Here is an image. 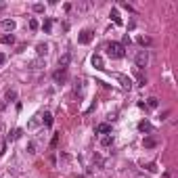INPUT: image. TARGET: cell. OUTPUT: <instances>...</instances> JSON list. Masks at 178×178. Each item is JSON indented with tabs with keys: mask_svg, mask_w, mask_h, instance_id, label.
<instances>
[{
	"mask_svg": "<svg viewBox=\"0 0 178 178\" xmlns=\"http://www.w3.org/2000/svg\"><path fill=\"white\" fill-rule=\"evenodd\" d=\"M21 134H23V130H21V128H17V130H13L11 134H8V140H17Z\"/></svg>",
	"mask_w": 178,
	"mask_h": 178,
	"instance_id": "ac0fdd59",
	"label": "cell"
},
{
	"mask_svg": "<svg viewBox=\"0 0 178 178\" xmlns=\"http://www.w3.org/2000/svg\"><path fill=\"white\" fill-rule=\"evenodd\" d=\"M147 107H149V109H157V107H159V101L155 99V96H151V99H147Z\"/></svg>",
	"mask_w": 178,
	"mask_h": 178,
	"instance_id": "5bb4252c",
	"label": "cell"
},
{
	"mask_svg": "<svg viewBox=\"0 0 178 178\" xmlns=\"http://www.w3.org/2000/svg\"><path fill=\"white\" fill-rule=\"evenodd\" d=\"M57 143H59V134H55V136H53V140H50V147L55 149V147H57Z\"/></svg>",
	"mask_w": 178,
	"mask_h": 178,
	"instance_id": "4316f807",
	"label": "cell"
},
{
	"mask_svg": "<svg viewBox=\"0 0 178 178\" xmlns=\"http://www.w3.org/2000/svg\"><path fill=\"white\" fill-rule=\"evenodd\" d=\"M4 8H7V2H0V13H2Z\"/></svg>",
	"mask_w": 178,
	"mask_h": 178,
	"instance_id": "f546056e",
	"label": "cell"
},
{
	"mask_svg": "<svg viewBox=\"0 0 178 178\" xmlns=\"http://www.w3.org/2000/svg\"><path fill=\"white\" fill-rule=\"evenodd\" d=\"M92 38H94L92 29H84V32H80V36H78V42H80V44H90Z\"/></svg>",
	"mask_w": 178,
	"mask_h": 178,
	"instance_id": "3957f363",
	"label": "cell"
},
{
	"mask_svg": "<svg viewBox=\"0 0 178 178\" xmlns=\"http://www.w3.org/2000/svg\"><path fill=\"white\" fill-rule=\"evenodd\" d=\"M29 29H38V21L36 19H29Z\"/></svg>",
	"mask_w": 178,
	"mask_h": 178,
	"instance_id": "484cf974",
	"label": "cell"
},
{
	"mask_svg": "<svg viewBox=\"0 0 178 178\" xmlns=\"http://www.w3.org/2000/svg\"><path fill=\"white\" fill-rule=\"evenodd\" d=\"M69 61H71V53H63V55L59 57V67H61V69H67Z\"/></svg>",
	"mask_w": 178,
	"mask_h": 178,
	"instance_id": "5b68a950",
	"label": "cell"
},
{
	"mask_svg": "<svg viewBox=\"0 0 178 178\" xmlns=\"http://www.w3.org/2000/svg\"><path fill=\"white\" fill-rule=\"evenodd\" d=\"M34 13H42V11H44V4H40V2H38V4H34Z\"/></svg>",
	"mask_w": 178,
	"mask_h": 178,
	"instance_id": "cb8c5ba5",
	"label": "cell"
},
{
	"mask_svg": "<svg viewBox=\"0 0 178 178\" xmlns=\"http://www.w3.org/2000/svg\"><path fill=\"white\" fill-rule=\"evenodd\" d=\"M109 17L113 19V23H115V25H124V21H122V17H120V13H117V8H111Z\"/></svg>",
	"mask_w": 178,
	"mask_h": 178,
	"instance_id": "9c48e42d",
	"label": "cell"
},
{
	"mask_svg": "<svg viewBox=\"0 0 178 178\" xmlns=\"http://www.w3.org/2000/svg\"><path fill=\"white\" fill-rule=\"evenodd\" d=\"M96 134H111V124H99V126H96Z\"/></svg>",
	"mask_w": 178,
	"mask_h": 178,
	"instance_id": "52a82bcc",
	"label": "cell"
},
{
	"mask_svg": "<svg viewBox=\"0 0 178 178\" xmlns=\"http://www.w3.org/2000/svg\"><path fill=\"white\" fill-rule=\"evenodd\" d=\"M120 7H122V8H126L128 13H134V8H132L130 4H128V2H120Z\"/></svg>",
	"mask_w": 178,
	"mask_h": 178,
	"instance_id": "603a6c76",
	"label": "cell"
},
{
	"mask_svg": "<svg viewBox=\"0 0 178 178\" xmlns=\"http://www.w3.org/2000/svg\"><path fill=\"white\" fill-rule=\"evenodd\" d=\"M42 29H44V34H50V29H53V19H46V21H44Z\"/></svg>",
	"mask_w": 178,
	"mask_h": 178,
	"instance_id": "d6986e66",
	"label": "cell"
},
{
	"mask_svg": "<svg viewBox=\"0 0 178 178\" xmlns=\"http://www.w3.org/2000/svg\"><path fill=\"white\" fill-rule=\"evenodd\" d=\"M42 122H44V126H46V128H50V126H53V113H44V117H42Z\"/></svg>",
	"mask_w": 178,
	"mask_h": 178,
	"instance_id": "2e32d148",
	"label": "cell"
},
{
	"mask_svg": "<svg viewBox=\"0 0 178 178\" xmlns=\"http://www.w3.org/2000/svg\"><path fill=\"white\" fill-rule=\"evenodd\" d=\"M48 53V44H44V42H40L38 46H36V55L38 57H44Z\"/></svg>",
	"mask_w": 178,
	"mask_h": 178,
	"instance_id": "30bf717a",
	"label": "cell"
},
{
	"mask_svg": "<svg viewBox=\"0 0 178 178\" xmlns=\"http://www.w3.org/2000/svg\"><path fill=\"white\" fill-rule=\"evenodd\" d=\"M0 25H2V29H4V32H8V34L17 28V23H15L13 19H2V23H0Z\"/></svg>",
	"mask_w": 178,
	"mask_h": 178,
	"instance_id": "8992f818",
	"label": "cell"
},
{
	"mask_svg": "<svg viewBox=\"0 0 178 178\" xmlns=\"http://www.w3.org/2000/svg\"><path fill=\"white\" fill-rule=\"evenodd\" d=\"M53 80L55 82H63L65 80V69H57L55 74H53Z\"/></svg>",
	"mask_w": 178,
	"mask_h": 178,
	"instance_id": "7c38bea8",
	"label": "cell"
},
{
	"mask_svg": "<svg viewBox=\"0 0 178 178\" xmlns=\"http://www.w3.org/2000/svg\"><path fill=\"white\" fill-rule=\"evenodd\" d=\"M143 145H145V149H153V147H157V140H155L153 136H149V138L143 140Z\"/></svg>",
	"mask_w": 178,
	"mask_h": 178,
	"instance_id": "8fae6325",
	"label": "cell"
},
{
	"mask_svg": "<svg viewBox=\"0 0 178 178\" xmlns=\"http://www.w3.org/2000/svg\"><path fill=\"white\" fill-rule=\"evenodd\" d=\"M38 124H40V122H38V120H32V122L28 124V128H29V130H34V128H36V126H38Z\"/></svg>",
	"mask_w": 178,
	"mask_h": 178,
	"instance_id": "d4e9b609",
	"label": "cell"
},
{
	"mask_svg": "<svg viewBox=\"0 0 178 178\" xmlns=\"http://www.w3.org/2000/svg\"><path fill=\"white\" fill-rule=\"evenodd\" d=\"M134 63H136L138 71H143V69L149 65V50H138V55L134 57Z\"/></svg>",
	"mask_w": 178,
	"mask_h": 178,
	"instance_id": "7a4b0ae2",
	"label": "cell"
},
{
	"mask_svg": "<svg viewBox=\"0 0 178 178\" xmlns=\"http://www.w3.org/2000/svg\"><path fill=\"white\" fill-rule=\"evenodd\" d=\"M4 63H7V55H4V53H0V65H4Z\"/></svg>",
	"mask_w": 178,
	"mask_h": 178,
	"instance_id": "83f0119b",
	"label": "cell"
},
{
	"mask_svg": "<svg viewBox=\"0 0 178 178\" xmlns=\"http://www.w3.org/2000/svg\"><path fill=\"white\" fill-rule=\"evenodd\" d=\"M138 130H140V132H151V130H153V126H151L149 122H140V124H138Z\"/></svg>",
	"mask_w": 178,
	"mask_h": 178,
	"instance_id": "e0dca14e",
	"label": "cell"
},
{
	"mask_svg": "<svg viewBox=\"0 0 178 178\" xmlns=\"http://www.w3.org/2000/svg\"><path fill=\"white\" fill-rule=\"evenodd\" d=\"M25 151H28L29 155H36V143H34V140H29V143H28V147H25Z\"/></svg>",
	"mask_w": 178,
	"mask_h": 178,
	"instance_id": "44dd1931",
	"label": "cell"
},
{
	"mask_svg": "<svg viewBox=\"0 0 178 178\" xmlns=\"http://www.w3.org/2000/svg\"><path fill=\"white\" fill-rule=\"evenodd\" d=\"M161 178H170V174H168V172H165V174H164V176H161Z\"/></svg>",
	"mask_w": 178,
	"mask_h": 178,
	"instance_id": "4dcf8cb0",
	"label": "cell"
},
{
	"mask_svg": "<svg viewBox=\"0 0 178 178\" xmlns=\"http://www.w3.org/2000/svg\"><path fill=\"white\" fill-rule=\"evenodd\" d=\"M107 55L111 59H124L126 57V48L120 44V42H109L107 44Z\"/></svg>",
	"mask_w": 178,
	"mask_h": 178,
	"instance_id": "6da1fadb",
	"label": "cell"
},
{
	"mask_svg": "<svg viewBox=\"0 0 178 178\" xmlns=\"http://www.w3.org/2000/svg\"><path fill=\"white\" fill-rule=\"evenodd\" d=\"M136 42L140 44V46H149V44H151V38H145V36H138V38H136Z\"/></svg>",
	"mask_w": 178,
	"mask_h": 178,
	"instance_id": "ffe728a7",
	"label": "cell"
},
{
	"mask_svg": "<svg viewBox=\"0 0 178 178\" xmlns=\"http://www.w3.org/2000/svg\"><path fill=\"white\" fill-rule=\"evenodd\" d=\"M117 80L122 82V86H124V88H128V90L132 88V80L128 78V75H122V74H117Z\"/></svg>",
	"mask_w": 178,
	"mask_h": 178,
	"instance_id": "ba28073f",
	"label": "cell"
},
{
	"mask_svg": "<svg viewBox=\"0 0 178 178\" xmlns=\"http://www.w3.org/2000/svg\"><path fill=\"white\" fill-rule=\"evenodd\" d=\"M4 99H7V101H15V99H17V90H7Z\"/></svg>",
	"mask_w": 178,
	"mask_h": 178,
	"instance_id": "7402d4cb",
	"label": "cell"
},
{
	"mask_svg": "<svg viewBox=\"0 0 178 178\" xmlns=\"http://www.w3.org/2000/svg\"><path fill=\"white\" fill-rule=\"evenodd\" d=\"M0 42H2V44H15V36L4 34V36H0Z\"/></svg>",
	"mask_w": 178,
	"mask_h": 178,
	"instance_id": "4fadbf2b",
	"label": "cell"
},
{
	"mask_svg": "<svg viewBox=\"0 0 178 178\" xmlns=\"http://www.w3.org/2000/svg\"><path fill=\"white\" fill-rule=\"evenodd\" d=\"M147 170H149V172H155L157 168H155V164H149V165H147Z\"/></svg>",
	"mask_w": 178,
	"mask_h": 178,
	"instance_id": "f1b7e54d",
	"label": "cell"
},
{
	"mask_svg": "<svg viewBox=\"0 0 178 178\" xmlns=\"http://www.w3.org/2000/svg\"><path fill=\"white\" fill-rule=\"evenodd\" d=\"M90 63H92V67L99 69V71H103V69H105V61H103V57H101V55H92Z\"/></svg>",
	"mask_w": 178,
	"mask_h": 178,
	"instance_id": "277c9868",
	"label": "cell"
},
{
	"mask_svg": "<svg viewBox=\"0 0 178 178\" xmlns=\"http://www.w3.org/2000/svg\"><path fill=\"white\" fill-rule=\"evenodd\" d=\"M101 145H103V147H111V145H113V136H111V134H105V136L101 138Z\"/></svg>",
	"mask_w": 178,
	"mask_h": 178,
	"instance_id": "9a60e30c",
	"label": "cell"
}]
</instances>
